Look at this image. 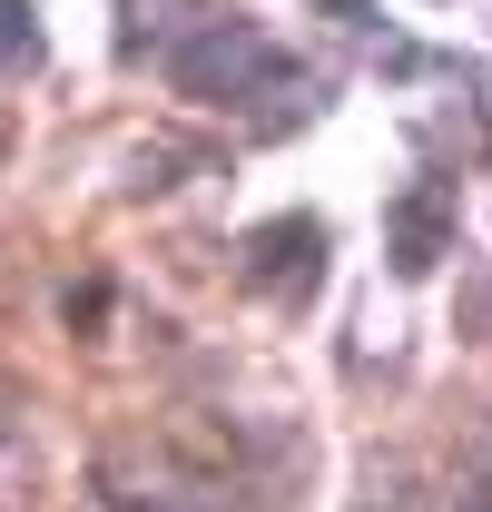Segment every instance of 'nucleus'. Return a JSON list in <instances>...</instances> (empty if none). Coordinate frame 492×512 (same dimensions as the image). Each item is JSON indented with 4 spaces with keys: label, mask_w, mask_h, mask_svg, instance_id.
Wrapping results in <instances>:
<instances>
[{
    "label": "nucleus",
    "mask_w": 492,
    "mask_h": 512,
    "mask_svg": "<svg viewBox=\"0 0 492 512\" xmlns=\"http://www.w3.org/2000/svg\"><path fill=\"white\" fill-rule=\"evenodd\" d=\"M256 60H266L256 30H227V50H197V60H178V69H187V89H237Z\"/></svg>",
    "instance_id": "f257e3e1"
}]
</instances>
